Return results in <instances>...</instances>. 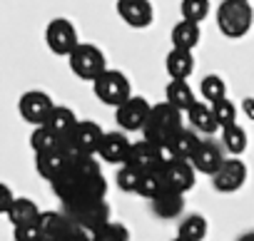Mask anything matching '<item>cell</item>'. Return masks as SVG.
<instances>
[{"label":"cell","mask_w":254,"mask_h":241,"mask_svg":"<svg viewBox=\"0 0 254 241\" xmlns=\"http://www.w3.org/2000/svg\"><path fill=\"white\" fill-rule=\"evenodd\" d=\"M55 196L63 206H77L100 201L107 194V179L100 169V162L95 157H77L72 159L65 172L50 182Z\"/></svg>","instance_id":"6da1fadb"},{"label":"cell","mask_w":254,"mask_h":241,"mask_svg":"<svg viewBox=\"0 0 254 241\" xmlns=\"http://www.w3.org/2000/svg\"><path fill=\"white\" fill-rule=\"evenodd\" d=\"M185 112L172 107L170 102H160V104H152V112H150V119L142 130V137L160 145V147H167L182 130H185Z\"/></svg>","instance_id":"7a4b0ae2"},{"label":"cell","mask_w":254,"mask_h":241,"mask_svg":"<svg viewBox=\"0 0 254 241\" xmlns=\"http://www.w3.org/2000/svg\"><path fill=\"white\" fill-rule=\"evenodd\" d=\"M254 25V8L247 0H222L217 8V28L224 38L239 40Z\"/></svg>","instance_id":"3957f363"},{"label":"cell","mask_w":254,"mask_h":241,"mask_svg":"<svg viewBox=\"0 0 254 241\" xmlns=\"http://www.w3.org/2000/svg\"><path fill=\"white\" fill-rule=\"evenodd\" d=\"M92 92H95V97L102 104L117 109L120 104H125L127 99L132 97V85H130V80H127L125 72H120V70H105L92 82Z\"/></svg>","instance_id":"277c9868"},{"label":"cell","mask_w":254,"mask_h":241,"mask_svg":"<svg viewBox=\"0 0 254 241\" xmlns=\"http://www.w3.org/2000/svg\"><path fill=\"white\" fill-rule=\"evenodd\" d=\"M67 62H70L72 75L80 77V80H87V82H95L105 70H110L107 60H105V52L92 43H80L77 50L67 57Z\"/></svg>","instance_id":"5b68a950"},{"label":"cell","mask_w":254,"mask_h":241,"mask_svg":"<svg viewBox=\"0 0 254 241\" xmlns=\"http://www.w3.org/2000/svg\"><path fill=\"white\" fill-rule=\"evenodd\" d=\"M45 43L50 48L53 55H60V57H70L77 45H80V38H77V30L75 25L67 20V18H55L48 23L45 28Z\"/></svg>","instance_id":"8992f818"},{"label":"cell","mask_w":254,"mask_h":241,"mask_svg":"<svg viewBox=\"0 0 254 241\" xmlns=\"http://www.w3.org/2000/svg\"><path fill=\"white\" fill-rule=\"evenodd\" d=\"M63 211L75 221V226L95 234L97 229H102L105 224H110L112 219V211H110V204L105 199L100 201H90V204H77V206H63Z\"/></svg>","instance_id":"52a82bcc"},{"label":"cell","mask_w":254,"mask_h":241,"mask_svg":"<svg viewBox=\"0 0 254 241\" xmlns=\"http://www.w3.org/2000/svg\"><path fill=\"white\" fill-rule=\"evenodd\" d=\"M55 102L48 92L43 90H28L25 95H20V102H18V109H20V117L25 122H30L33 127H43L48 125L50 114L55 112Z\"/></svg>","instance_id":"ba28073f"},{"label":"cell","mask_w":254,"mask_h":241,"mask_svg":"<svg viewBox=\"0 0 254 241\" xmlns=\"http://www.w3.org/2000/svg\"><path fill=\"white\" fill-rule=\"evenodd\" d=\"M105 140V132L97 122L90 119H80V125L75 127V132L70 135L67 142H63L75 157H95L100 152V145Z\"/></svg>","instance_id":"9c48e42d"},{"label":"cell","mask_w":254,"mask_h":241,"mask_svg":"<svg viewBox=\"0 0 254 241\" xmlns=\"http://www.w3.org/2000/svg\"><path fill=\"white\" fill-rule=\"evenodd\" d=\"M150 112H152V104L145 97L132 95L125 104H120L115 109V119L122 132H142L150 119Z\"/></svg>","instance_id":"30bf717a"},{"label":"cell","mask_w":254,"mask_h":241,"mask_svg":"<svg viewBox=\"0 0 254 241\" xmlns=\"http://www.w3.org/2000/svg\"><path fill=\"white\" fill-rule=\"evenodd\" d=\"M167 159H170V157H167V149H165V147H160V145H155V142H150V140L142 137L140 142L132 145V152H130V159H127V164L145 174V172H152V169L165 167Z\"/></svg>","instance_id":"8fae6325"},{"label":"cell","mask_w":254,"mask_h":241,"mask_svg":"<svg viewBox=\"0 0 254 241\" xmlns=\"http://www.w3.org/2000/svg\"><path fill=\"white\" fill-rule=\"evenodd\" d=\"M247 164L239 159V157H227L224 164L212 174V187L222 194H234L244 187L247 182Z\"/></svg>","instance_id":"7c38bea8"},{"label":"cell","mask_w":254,"mask_h":241,"mask_svg":"<svg viewBox=\"0 0 254 241\" xmlns=\"http://www.w3.org/2000/svg\"><path fill=\"white\" fill-rule=\"evenodd\" d=\"M132 145H135V142L127 140V135H125L122 130H117V132H105V140H102V145H100L97 157H100L105 164L122 167V164H127V159H130Z\"/></svg>","instance_id":"4fadbf2b"},{"label":"cell","mask_w":254,"mask_h":241,"mask_svg":"<svg viewBox=\"0 0 254 241\" xmlns=\"http://www.w3.org/2000/svg\"><path fill=\"white\" fill-rule=\"evenodd\" d=\"M117 15L135 30H145L155 20V8L150 0H117Z\"/></svg>","instance_id":"5bb4252c"},{"label":"cell","mask_w":254,"mask_h":241,"mask_svg":"<svg viewBox=\"0 0 254 241\" xmlns=\"http://www.w3.org/2000/svg\"><path fill=\"white\" fill-rule=\"evenodd\" d=\"M162 174H165L167 189H175L182 194H187L197 182V169L192 167V162H185V159H167L162 167Z\"/></svg>","instance_id":"9a60e30c"},{"label":"cell","mask_w":254,"mask_h":241,"mask_svg":"<svg viewBox=\"0 0 254 241\" xmlns=\"http://www.w3.org/2000/svg\"><path fill=\"white\" fill-rule=\"evenodd\" d=\"M38 224H40V229H43V241H65L75 229H80V226H75V221L60 209V211H43L40 214V219H38Z\"/></svg>","instance_id":"2e32d148"},{"label":"cell","mask_w":254,"mask_h":241,"mask_svg":"<svg viewBox=\"0 0 254 241\" xmlns=\"http://www.w3.org/2000/svg\"><path fill=\"white\" fill-rule=\"evenodd\" d=\"M72 159H77V157L63 145V147L55 149V152L38 154V157H35V169H38V174H40L43 179L53 182V179H58V177L65 172V167H67Z\"/></svg>","instance_id":"e0dca14e"},{"label":"cell","mask_w":254,"mask_h":241,"mask_svg":"<svg viewBox=\"0 0 254 241\" xmlns=\"http://www.w3.org/2000/svg\"><path fill=\"white\" fill-rule=\"evenodd\" d=\"M224 147H219L217 142H202L199 145V149L194 152V157H192V167L197 169V172H202V174H214L222 164H224Z\"/></svg>","instance_id":"ac0fdd59"},{"label":"cell","mask_w":254,"mask_h":241,"mask_svg":"<svg viewBox=\"0 0 254 241\" xmlns=\"http://www.w3.org/2000/svg\"><path fill=\"white\" fill-rule=\"evenodd\" d=\"M199 145H202V140L197 137V132L194 130H182L165 149H167V157L170 159H185V162H192V157H194V152L199 149Z\"/></svg>","instance_id":"d6986e66"},{"label":"cell","mask_w":254,"mask_h":241,"mask_svg":"<svg viewBox=\"0 0 254 241\" xmlns=\"http://www.w3.org/2000/svg\"><path fill=\"white\" fill-rule=\"evenodd\" d=\"M187 119H190L192 130H194V132H202V135H212V132L219 130L217 117H214V109H212V104L204 102V99H197V102L192 104V109L187 112Z\"/></svg>","instance_id":"ffe728a7"},{"label":"cell","mask_w":254,"mask_h":241,"mask_svg":"<svg viewBox=\"0 0 254 241\" xmlns=\"http://www.w3.org/2000/svg\"><path fill=\"white\" fill-rule=\"evenodd\" d=\"M165 70L172 80H187L194 72V55L192 50H180L172 48L165 57Z\"/></svg>","instance_id":"44dd1931"},{"label":"cell","mask_w":254,"mask_h":241,"mask_svg":"<svg viewBox=\"0 0 254 241\" xmlns=\"http://www.w3.org/2000/svg\"><path fill=\"white\" fill-rule=\"evenodd\" d=\"M77 125H80V119H77V114H75L70 107H55V112L50 114V119H48V125H45V127H48L58 140L67 142Z\"/></svg>","instance_id":"7402d4cb"},{"label":"cell","mask_w":254,"mask_h":241,"mask_svg":"<svg viewBox=\"0 0 254 241\" xmlns=\"http://www.w3.org/2000/svg\"><path fill=\"white\" fill-rule=\"evenodd\" d=\"M150 204H152L155 216H160V219H175V216H180L185 211V194L182 192H175V189H165Z\"/></svg>","instance_id":"603a6c76"},{"label":"cell","mask_w":254,"mask_h":241,"mask_svg":"<svg viewBox=\"0 0 254 241\" xmlns=\"http://www.w3.org/2000/svg\"><path fill=\"white\" fill-rule=\"evenodd\" d=\"M170 40H172V48L192 50V52H194V48H197L199 40H202V30H199L197 23H190V20H182V18H180V20L175 23L172 33H170Z\"/></svg>","instance_id":"cb8c5ba5"},{"label":"cell","mask_w":254,"mask_h":241,"mask_svg":"<svg viewBox=\"0 0 254 241\" xmlns=\"http://www.w3.org/2000/svg\"><path fill=\"white\" fill-rule=\"evenodd\" d=\"M165 102H170L172 107H177L187 114L192 109V104L197 102V97L187 80H170V85L165 87Z\"/></svg>","instance_id":"d4e9b609"},{"label":"cell","mask_w":254,"mask_h":241,"mask_svg":"<svg viewBox=\"0 0 254 241\" xmlns=\"http://www.w3.org/2000/svg\"><path fill=\"white\" fill-rule=\"evenodd\" d=\"M40 214H43V211L38 209V204H35L33 199H28V196H18L15 204H13V209L8 211V221H10L13 229H15V226H23V224H33V221H38Z\"/></svg>","instance_id":"484cf974"},{"label":"cell","mask_w":254,"mask_h":241,"mask_svg":"<svg viewBox=\"0 0 254 241\" xmlns=\"http://www.w3.org/2000/svg\"><path fill=\"white\" fill-rule=\"evenodd\" d=\"M207 231H209L207 219H204L202 214H190V216L182 219L177 236L185 239V241H204V239H207Z\"/></svg>","instance_id":"4316f807"},{"label":"cell","mask_w":254,"mask_h":241,"mask_svg":"<svg viewBox=\"0 0 254 241\" xmlns=\"http://www.w3.org/2000/svg\"><path fill=\"white\" fill-rule=\"evenodd\" d=\"M60 147H63V140H58L45 125L33 130V135H30V149L35 152V157H38V154L55 152V149H60Z\"/></svg>","instance_id":"83f0119b"},{"label":"cell","mask_w":254,"mask_h":241,"mask_svg":"<svg viewBox=\"0 0 254 241\" xmlns=\"http://www.w3.org/2000/svg\"><path fill=\"white\" fill-rule=\"evenodd\" d=\"M247 145H249V140H247V132L239 127V125H232V127H227V130H222V147L232 154V157H239V154H244L247 152Z\"/></svg>","instance_id":"f1b7e54d"},{"label":"cell","mask_w":254,"mask_h":241,"mask_svg":"<svg viewBox=\"0 0 254 241\" xmlns=\"http://www.w3.org/2000/svg\"><path fill=\"white\" fill-rule=\"evenodd\" d=\"M199 95H202L204 102L214 104V102L227 97V82L219 75H204L202 82H199Z\"/></svg>","instance_id":"f546056e"},{"label":"cell","mask_w":254,"mask_h":241,"mask_svg":"<svg viewBox=\"0 0 254 241\" xmlns=\"http://www.w3.org/2000/svg\"><path fill=\"white\" fill-rule=\"evenodd\" d=\"M165 189H167V184H165V174H162V167H160V169H152V172H145V174H142V182H140L137 194L152 201V199L160 196Z\"/></svg>","instance_id":"4dcf8cb0"},{"label":"cell","mask_w":254,"mask_h":241,"mask_svg":"<svg viewBox=\"0 0 254 241\" xmlns=\"http://www.w3.org/2000/svg\"><path fill=\"white\" fill-rule=\"evenodd\" d=\"M212 10V3L209 0H182L180 3V13H182V20H190V23H202Z\"/></svg>","instance_id":"1f68e13d"},{"label":"cell","mask_w":254,"mask_h":241,"mask_svg":"<svg viewBox=\"0 0 254 241\" xmlns=\"http://www.w3.org/2000/svg\"><path fill=\"white\" fill-rule=\"evenodd\" d=\"M212 109H214V117H217L219 130H227V127L237 125V107H234V102H232L229 97H224V99L214 102V104H212Z\"/></svg>","instance_id":"d6a6232c"},{"label":"cell","mask_w":254,"mask_h":241,"mask_svg":"<svg viewBox=\"0 0 254 241\" xmlns=\"http://www.w3.org/2000/svg\"><path fill=\"white\" fill-rule=\"evenodd\" d=\"M140 182H142V172L132 169L130 164H122V167L117 169V187H120L122 192H127V194H137Z\"/></svg>","instance_id":"836d02e7"},{"label":"cell","mask_w":254,"mask_h":241,"mask_svg":"<svg viewBox=\"0 0 254 241\" xmlns=\"http://www.w3.org/2000/svg\"><path fill=\"white\" fill-rule=\"evenodd\" d=\"M92 241H130V231H127L125 224L110 221L92 234Z\"/></svg>","instance_id":"e575fe53"},{"label":"cell","mask_w":254,"mask_h":241,"mask_svg":"<svg viewBox=\"0 0 254 241\" xmlns=\"http://www.w3.org/2000/svg\"><path fill=\"white\" fill-rule=\"evenodd\" d=\"M13 236H15V241H43V229L38 221H33V224L15 226Z\"/></svg>","instance_id":"d590c367"},{"label":"cell","mask_w":254,"mask_h":241,"mask_svg":"<svg viewBox=\"0 0 254 241\" xmlns=\"http://www.w3.org/2000/svg\"><path fill=\"white\" fill-rule=\"evenodd\" d=\"M15 199H18V196L10 192L8 184H0V214H5V216H8V211L13 209Z\"/></svg>","instance_id":"8d00e7d4"},{"label":"cell","mask_w":254,"mask_h":241,"mask_svg":"<svg viewBox=\"0 0 254 241\" xmlns=\"http://www.w3.org/2000/svg\"><path fill=\"white\" fill-rule=\"evenodd\" d=\"M65 241H92V234H90V231H85V229H75Z\"/></svg>","instance_id":"74e56055"},{"label":"cell","mask_w":254,"mask_h":241,"mask_svg":"<svg viewBox=\"0 0 254 241\" xmlns=\"http://www.w3.org/2000/svg\"><path fill=\"white\" fill-rule=\"evenodd\" d=\"M237 241H254V231H249V234H244V236H239Z\"/></svg>","instance_id":"f35d334b"},{"label":"cell","mask_w":254,"mask_h":241,"mask_svg":"<svg viewBox=\"0 0 254 241\" xmlns=\"http://www.w3.org/2000/svg\"><path fill=\"white\" fill-rule=\"evenodd\" d=\"M172 241H185V239H180V236H177V239H172Z\"/></svg>","instance_id":"ab89813d"},{"label":"cell","mask_w":254,"mask_h":241,"mask_svg":"<svg viewBox=\"0 0 254 241\" xmlns=\"http://www.w3.org/2000/svg\"><path fill=\"white\" fill-rule=\"evenodd\" d=\"M247 3H249V0H247Z\"/></svg>","instance_id":"60d3db41"}]
</instances>
